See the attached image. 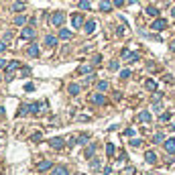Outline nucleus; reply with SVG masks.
<instances>
[{
	"label": "nucleus",
	"instance_id": "nucleus-26",
	"mask_svg": "<svg viewBox=\"0 0 175 175\" xmlns=\"http://www.w3.org/2000/svg\"><path fill=\"white\" fill-rule=\"evenodd\" d=\"M108 86H110V84H108L106 80H102V82H98V90H100V92H106V90H108Z\"/></svg>",
	"mask_w": 175,
	"mask_h": 175
},
{
	"label": "nucleus",
	"instance_id": "nucleus-14",
	"mask_svg": "<svg viewBox=\"0 0 175 175\" xmlns=\"http://www.w3.org/2000/svg\"><path fill=\"white\" fill-rule=\"evenodd\" d=\"M145 161H147V163H157V155H155L153 151H147V153H145Z\"/></svg>",
	"mask_w": 175,
	"mask_h": 175
},
{
	"label": "nucleus",
	"instance_id": "nucleus-3",
	"mask_svg": "<svg viewBox=\"0 0 175 175\" xmlns=\"http://www.w3.org/2000/svg\"><path fill=\"white\" fill-rule=\"evenodd\" d=\"M151 29L153 31H163V29H167V20L165 18H157V20H153Z\"/></svg>",
	"mask_w": 175,
	"mask_h": 175
},
{
	"label": "nucleus",
	"instance_id": "nucleus-1",
	"mask_svg": "<svg viewBox=\"0 0 175 175\" xmlns=\"http://www.w3.org/2000/svg\"><path fill=\"white\" fill-rule=\"evenodd\" d=\"M122 59L126 63H134V61H138V53H131L128 49H122Z\"/></svg>",
	"mask_w": 175,
	"mask_h": 175
},
{
	"label": "nucleus",
	"instance_id": "nucleus-17",
	"mask_svg": "<svg viewBox=\"0 0 175 175\" xmlns=\"http://www.w3.org/2000/svg\"><path fill=\"white\" fill-rule=\"evenodd\" d=\"M45 45H47V47H55V45H57V39H55L53 35H47V37H45Z\"/></svg>",
	"mask_w": 175,
	"mask_h": 175
},
{
	"label": "nucleus",
	"instance_id": "nucleus-4",
	"mask_svg": "<svg viewBox=\"0 0 175 175\" xmlns=\"http://www.w3.org/2000/svg\"><path fill=\"white\" fill-rule=\"evenodd\" d=\"M35 35H37V31H35L33 27H25L23 33H20V39H33Z\"/></svg>",
	"mask_w": 175,
	"mask_h": 175
},
{
	"label": "nucleus",
	"instance_id": "nucleus-40",
	"mask_svg": "<svg viewBox=\"0 0 175 175\" xmlns=\"http://www.w3.org/2000/svg\"><path fill=\"white\" fill-rule=\"evenodd\" d=\"M124 29H126V27L122 25V27H118V29H116V33H118V35H124Z\"/></svg>",
	"mask_w": 175,
	"mask_h": 175
},
{
	"label": "nucleus",
	"instance_id": "nucleus-32",
	"mask_svg": "<svg viewBox=\"0 0 175 175\" xmlns=\"http://www.w3.org/2000/svg\"><path fill=\"white\" fill-rule=\"evenodd\" d=\"M120 78H124V80L131 78V69H122V71H120Z\"/></svg>",
	"mask_w": 175,
	"mask_h": 175
},
{
	"label": "nucleus",
	"instance_id": "nucleus-7",
	"mask_svg": "<svg viewBox=\"0 0 175 175\" xmlns=\"http://www.w3.org/2000/svg\"><path fill=\"white\" fill-rule=\"evenodd\" d=\"M49 145H51L53 149H63V145H65V140H63L61 136H55V138H51V140H49Z\"/></svg>",
	"mask_w": 175,
	"mask_h": 175
},
{
	"label": "nucleus",
	"instance_id": "nucleus-29",
	"mask_svg": "<svg viewBox=\"0 0 175 175\" xmlns=\"http://www.w3.org/2000/svg\"><path fill=\"white\" fill-rule=\"evenodd\" d=\"M147 90H151V92H155V90H157V84H155L153 80H149V82H147Z\"/></svg>",
	"mask_w": 175,
	"mask_h": 175
},
{
	"label": "nucleus",
	"instance_id": "nucleus-46",
	"mask_svg": "<svg viewBox=\"0 0 175 175\" xmlns=\"http://www.w3.org/2000/svg\"><path fill=\"white\" fill-rule=\"evenodd\" d=\"M171 51H173V53H175V43H171Z\"/></svg>",
	"mask_w": 175,
	"mask_h": 175
},
{
	"label": "nucleus",
	"instance_id": "nucleus-6",
	"mask_svg": "<svg viewBox=\"0 0 175 175\" xmlns=\"http://www.w3.org/2000/svg\"><path fill=\"white\" fill-rule=\"evenodd\" d=\"M163 145H165V151H167V155H175V138H167Z\"/></svg>",
	"mask_w": 175,
	"mask_h": 175
},
{
	"label": "nucleus",
	"instance_id": "nucleus-20",
	"mask_svg": "<svg viewBox=\"0 0 175 175\" xmlns=\"http://www.w3.org/2000/svg\"><path fill=\"white\" fill-rule=\"evenodd\" d=\"M149 16H159V10L155 8V6H147V10H145Z\"/></svg>",
	"mask_w": 175,
	"mask_h": 175
},
{
	"label": "nucleus",
	"instance_id": "nucleus-43",
	"mask_svg": "<svg viewBox=\"0 0 175 175\" xmlns=\"http://www.w3.org/2000/svg\"><path fill=\"white\" fill-rule=\"evenodd\" d=\"M124 134H126V136H132V134H134V131H132V128H126V131H124Z\"/></svg>",
	"mask_w": 175,
	"mask_h": 175
},
{
	"label": "nucleus",
	"instance_id": "nucleus-35",
	"mask_svg": "<svg viewBox=\"0 0 175 175\" xmlns=\"http://www.w3.org/2000/svg\"><path fill=\"white\" fill-rule=\"evenodd\" d=\"M108 67H110L112 71H116V69H118V61H110V65H108Z\"/></svg>",
	"mask_w": 175,
	"mask_h": 175
},
{
	"label": "nucleus",
	"instance_id": "nucleus-23",
	"mask_svg": "<svg viewBox=\"0 0 175 175\" xmlns=\"http://www.w3.org/2000/svg\"><path fill=\"white\" fill-rule=\"evenodd\" d=\"M165 140V134L163 132H157L155 136H153V145H157V143H163Z\"/></svg>",
	"mask_w": 175,
	"mask_h": 175
},
{
	"label": "nucleus",
	"instance_id": "nucleus-13",
	"mask_svg": "<svg viewBox=\"0 0 175 175\" xmlns=\"http://www.w3.org/2000/svg\"><path fill=\"white\" fill-rule=\"evenodd\" d=\"M92 102H94V104H104V102H106V96H104V94H94V96H92Z\"/></svg>",
	"mask_w": 175,
	"mask_h": 175
},
{
	"label": "nucleus",
	"instance_id": "nucleus-34",
	"mask_svg": "<svg viewBox=\"0 0 175 175\" xmlns=\"http://www.w3.org/2000/svg\"><path fill=\"white\" fill-rule=\"evenodd\" d=\"M161 120H163V122L171 120V112H165V114H161Z\"/></svg>",
	"mask_w": 175,
	"mask_h": 175
},
{
	"label": "nucleus",
	"instance_id": "nucleus-10",
	"mask_svg": "<svg viewBox=\"0 0 175 175\" xmlns=\"http://www.w3.org/2000/svg\"><path fill=\"white\" fill-rule=\"evenodd\" d=\"M51 175H69V171H67L65 165H57V167L53 169V173H51Z\"/></svg>",
	"mask_w": 175,
	"mask_h": 175
},
{
	"label": "nucleus",
	"instance_id": "nucleus-47",
	"mask_svg": "<svg viewBox=\"0 0 175 175\" xmlns=\"http://www.w3.org/2000/svg\"><path fill=\"white\" fill-rule=\"evenodd\" d=\"M171 14H173V18H175V6H173V10H171Z\"/></svg>",
	"mask_w": 175,
	"mask_h": 175
},
{
	"label": "nucleus",
	"instance_id": "nucleus-2",
	"mask_svg": "<svg viewBox=\"0 0 175 175\" xmlns=\"http://www.w3.org/2000/svg\"><path fill=\"white\" fill-rule=\"evenodd\" d=\"M51 23H53L55 27H61V25L65 23V14H63V12H55V14L51 16Z\"/></svg>",
	"mask_w": 175,
	"mask_h": 175
},
{
	"label": "nucleus",
	"instance_id": "nucleus-31",
	"mask_svg": "<svg viewBox=\"0 0 175 175\" xmlns=\"http://www.w3.org/2000/svg\"><path fill=\"white\" fill-rule=\"evenodd\" d=\"M88 138H90V136H88V134H80V136H78V138H76V143H86Z\"/></svg>",
	"mask_w": 175,
	"mask_h": 175
},
{
	"label": "nucleus",
	"instance_id": "nucleus-39",
	"mask_svg": "<svg viewBox=\"0 0 175 175\" xmlns=\"http://www.w3.org/2000/svg\"><path fill=\"white\" fill-rule=\"evenodd\" d=\"M6 51V41H0V53H4Z\"/></svg>",
	"mask_w": 175,
	"mask_h": 175
},
{
	"label": "nucleus",
	"instance_id": "nucleus-21",
	"mask_svg": "<svg viewBox=\"0 0 175 175\" xmlns=\"http://www.w3.org/2000/svg\"><path fill=\"white\" fill-rule=\"evenodd\" d=\"M25 23H27V16H25V14L14 16V25H18V27H20V25H25Z\"/></svg>",
	"mask_w": 175,
	"mask_h": 175
},
{
	"label": "nucleus",
	"instance_id": "nucleus-16",
	"mask_svg": "<svg viewBox=\"0 0 175 175\" xmlns=\"http://www.w3.org/2000/svg\"><path fill=\"white\" fill-rule=\"evenodd\" d=\"M41 108H43V104H39V102H33V104H29V110H31L33 114L41 112Z\"/></svg>",
	"mask_w": 175,
	"mask_h": 175
},
{
	"label": "nucleus",
	"instance_id": "nucleus-42",
	"mask_svg": "<svg viewBox=\"0 0 175 175\" xmlns=\"http://www.w3.org/2000/svg\"><path fill=\"white\" fill-rule=\"evenodd\" d=\"M25 90H27V92H33V90H35V86H33V84H27V86H25Z\"/></svg>",
	"mask_w": 175,
	"mask_h": 175
},
{
	"label": "nucleus",
	"instance_id": "nucleus-11",
	"mask_svg": "<svg viewBox=\"0 0 175 175\" xmlns=\"http://www.w3.org/2000/svg\"><path fill=\"white\" fill-rule=\"evenodd\" d=\"M84 31H86L88 35H92V33L96 31V20H88L86 25H84Z\"/></svg>",
	"mask_w": 175,
	"mask_h": 175
},
{
	"label": "nucleus",
	"instance_id": "nucleus-19",
	"mask_svg": "<svg viewBox=\"0 0 175 175\" xmlns=\"http://www.w3.org/2000/svg\"><path fill=\"white\" fill-rule=\"evenodd\" d=\"M51 167H53L51 161H41V163H39V171H47V169H51Z\"/></svg>",
	"mask_w": 175,
	"mask_h": 175
},
{
	"label": "nucleus",
	"instance_id": "nucleus-8",
	"mask_svg": "<svg viewBox=\"0 0 175 175\" xmlns=\"http://www.w3.org/2000/svg\"><path fill=\"white\" fill-rule=\"evenodd\" d=\"M71 25H73L76 29H80V27L84 25V16H82V14H73V16H71Z\"/></svg>",
	"mask_w": 175,
	"mask_h": 175
},
{
	"label": "nucleus",
	"instance_id": "nucleus-15",
	"mask_svg": "<svg viewBox=\"0 0 175 175\" xmlns=\"http://www.w3.org/2000/svg\"><path fill=\"white\" fill-rule=\"evenodd\" d=\"M59 39L69 41V39H71V31H69V29H61V31H59Z\"/></svg>",
	"mask_w": 175,
	"mask_h": 175
},
{
	"label": "nucleus",
	"instance_id": "nucleus-44",
	"mask_svg": "<svg viewBox=\"0 0 175 175\" xmlns=\"http://www.w3.org/2000/svg\"><path fill=\"white\" fill-rule=\"evenodd\" d=\"M4 65H6V61H4V59H0V67H4Z\"/></svg>",
	"mask_w": 175,
	"mask_h": 175
},
{
	"label": "nucleus",
	"instance_id": "nucleus-25",
	"mask_svg": "<svg viewBox=\"0 0 175 175\" xmlns=\"http://www.w3.org/2000/svg\"><path fill=\"white\" fill-rule=\"evenodd\" d=\"M114 151H116V147H114L112 143H108V145H106V155H108V157H112V155H114Z\"/></svg>",
	"mask_w": 175,
	"mask_h": 175
},
{
	"label": "nucleus",
	"instance_id": "nucleus-27",
	"mask_svg": "<svg viewBox=\"0 0 175 175\" xmlns=\"http://www.w3.org/2000/svg\"><path fill=\"white\" fill-rule=\"evenodd\" d=\"M131 147H134V149L143 147V140H140V138H132V140H131Z\"/></svg>",
	"mask_w": 175,
	"mask_h": 175
},
{
	"label": "nucleus",
	"instance_id": "nucleus-30",
	"mask_svg": "<svg viewBox=\"0 0 175 175\" xmlns=\"http://www.w3.org/2000/svg\"><path fill=\"white\" fill-rule=\"evenodd\" d=\"M29 112H31V110H29V106H23V108H20V112H18V116H27Z\"/></svg>",
	"mask_w": 175,
	"mask_h": 175
},
{
	"label": "nucleus",
	"instance_id": "nucleus-24",
	"mask_svg": "<svg viewBox=\"0 0 175 175\" xmlns=\"http://www.w3.org/2000/svg\"><path fill=\"white\" fill-rule=\"evenodd\" d=\"M94 153H96V145H90V147L86 149V157H88V159H92Z\"/></svg>",
	"mask_w": 175,
	"mask_h": 175
},
{
	"label": "nucleus",
	"instance_id": "nucleus-5",
	"mask_svg": "<svg viewBox=\"0 0 175 175\" xmlns=\"http://www.w3.org/2000/svg\"><path fill=\"white\" fill-rule=\"evenodd\" d=\"M14 69H18V61H10V63L6 65V80H12Z\"/></svg>",
	"mask_w": 175,
	"mask_h": 175
},
{
	"label": "nucleus",
	"instance_id": "nucleus-9",
	"mask_svg": "<svg viewBox=\"0 0 175 175\" xmlns=\"http://www.w3.org/2000/svg\"><path fill=\"white\" fill-rule=\"evenodd\" d=\"M138 120H140V122H151V120H153V114H151L149 110H143V112L138 114Z\"/></svg>",
	"mask_w": 175,
	"mask_h": 175
},
{
	"label": "nucleus",
	"instance_id": "nucleus-36",
	"mask_svg": "<svg viewBox=\"0 0 175 175\" xmlns=\"http://www.w3.org/2000/svg\"><path fill=\"white\" fill-rule=\"evenodd\" d=\"M80 73H90V65H82L80 67Z\"/></svg>",
	"mask_w": 175,
	"mask_h": 175
},
{
	"label": "nucleus",
	"instance_id": "nucleus-12",
	"mask_svg": "<svg viewBox=\"0 0 175 175\" xmlns=\"http://www.w3.org/2000/svg\"><path fill=\"white\" fill-rule=\"evenodd\" d=\"M100 10H102V12H110V10H112V2L102 0V2H100Z\"/></svg>",
	"mask_w": 175,
	"mask_h": 175
},
{
	"label": "nucleus",
	"instance_id": "nucleus-18",
	"mask_svg": "<svg viewBox=\"0 0 175 175\" xmlns=\"http://www.w3.org/2000/svg\"><path fill=\"white\" fill-rule=\"evenodd\" d=\"M67 92H69L71 96H78V94H80V86H78V84H69Z\"/></svg>",
	"mask_w": 175,
	"mask_h": 175
},
{
	"label": "nucleus",
	"instance_id": "nucleus-48",
	"mask_svg": "<svg viewBox=\"0 0 175 175\" xmlns=\"http://www.w3.org/2000/svg\"><path fill=\"white\" fill-rule=\"evenodd\" d=\"M136 2H138V0H131V4H136Z\"/></svg>",
	"mask_w": 175,
	"mask_h": 175
},
{
	"label": "nucleus",
	"instance_id": "nucleus-38",
	"mask_svg": "<svg viewBox=\"0 0 175 175\" xmlns=\"http://www.w3.org/2000/svg\"><path fill=\"white\" fill-rule=\"evenodd\" d=\"M23 8H25L23 2H16V4H14V10H23Z\"/></svg>",
	"mask_w": 175,
	"mask_h": 175
},
{
	"label": "nucleus",
	"instance_id": "nucleus-45",
	"mask_svg": "<svg viewBox=\"0 0 175 175\" xmlns=\"http://www.w3.org/2000/svg\"><path fill=\"white\" fill-rule=\"evenodd\" d=\"M2 114H4V106H0V116H2Z\"/></svg>",
	"mask_w": 175,
	"mask_h": 175
},
{
	"label": "nucleus",
	"instance_id": "nucleus-49",
	"mask_svg": "<svg viewBox=\"0 0 175 175\" xmlns=\"http://www.w3.org/2000/svg\"><path fill=\"white\" fill-rule=\"evenodd\" d=\"M0 80H2V76H0Z\"/></svg>",
	"mask_w": 175,
	"mask_h": 175
},
{
	"label": "nucleus",
	"instance_id": "nucleus-33",
	"mask_svg": "<svg viewBox=\"0 0 175 175\" xmlns=\"http://www.w3.org/2000/svg\"><path fill=\"white\" fill-rule=\"evenodd\" d=\"M161 108H163V104H161V102H159V100H157V102H155V104H153V110H155V112H159V110H161Z\"/></svg>",
	"mask_w": 175,
	"mask_h": 175
},
{
	"label": "nucleus",
	"instance_id": "nucleus-28",
	"mask_svg": "<svg viewBox=\"0 0 175 175\" xmlns=\"http://www.w3.org/2000/svg\"><path fill=\"white\" fill-rule=\"evenodd\" d=\"M90 6H92V4H90L88 0H80V8H82V10H90Z\"/></svg>",
	"mask_w": 175,
	"mask_h": 175
},
{
	"label": "nucleus",
	"instance_id": "nucleus-22",
	"mask_svg": "<svg viewBox=\"0 0 175 175\" xmlns=\"http://www.w3.org/2000/svg\"><path fill=\"white\" fill-rule=\"evenodd\" d=\"M29 55H31V57H37V55H39V45H31V47H29Z\"/></svg>",
	"mask_w": 175,
	"mask_h": 175
},
{
	"label": "nucleus",
	"instance_id": "nucleus-37",
	"mask_svg": "<svg viewBox=\"0 0 175 175\" xmlns=\"http://www.w3.org/2000/svg\"><path fill=\"white\" fill-rule=\"evenodd\" d=\"M90 165H92L94 169H98V167H100V161H98V159H92V163H90Z\"/></svg>",
	"mask_w": 175,
	"mask_h": 175
},
{
	"label": "nucleus",
	"instance_id": "nucleus-41",
	"mask_svg": "<svg viewBox=\"0 0 175 175\" xmlns=\"http://www.w3.org/2000/svg\"><path fill=\"white\" fill-rule=\"evenodd\" d=\"M126 0H114V6H124Z\"/></svg>",
	"mask_w": 175,
	"mask_h": 175
}]
</instances>
